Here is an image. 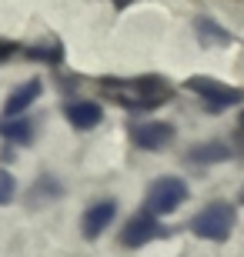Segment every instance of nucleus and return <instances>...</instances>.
<instances>
[{"label":"nucleus","mask_w":244,"mask_h":257,"mask_svg":"<svg viewBox=\"0 0 244 257\" xmlns=\"http://www.w3.org/2000/svg\"><path fill=\"white\" fill-rule=\"evenodd\" d=\"M101 87L114 104L127 107V110H154L171 97V87L160 77H124V80L107 77L101 80Z\"/></svg>","instance_id":"nucleus-1"},{"label":"nucleus","mask_w":244,"mask_h":257,"mask_svg":"<svg viewBox=\"0 0 244 257\" xmlns=\"http://www.w3.org/2000/svg\"><path fill=\"white\" fill-rule=\"evenodd\" d=\"M234 207L224 204V200H217V204H207L194 220H191V230H194L201 240H227L231 237V230H234Z\"/></svg>","instance_id":"nucleus-2"},{"label":"nucleus","mask_w":244,"mask_h":257,"mask_svg":"<svg viewBox=\"0 0 244 257\" xmlns=\"http://www.w3.org/2000/svg\"><path fill=\"white\" fill-rule=\"evenodd\" d=\"M184 87H188L191 94L201 97V104L207 107V110H227V107H237L244 100V90L241 87H231V84H221V80H214V77H191V80H184Z\"/></svg>","instance_id":"nucleus-3"},{"label":"nucleus","mask_w":244,"mask_h":257,"mask_svg":"<svg viewBox=\"0 0 244 257\" xmlns=\"http://www.w3.org/2000/svg\"><path fill=\"white\" fill-rule=\"evenodd\" d=\"M188 200V184L181 177H157L147 191V210L154 217H168Z\"/></svg>","instance_id":"nucleus-4"},{"label":"nucleus","mask_w":244,"mask_h":257,"mask_svg":"<svg viewBox=\"0 0 244 257\" xmlns=\"http://www.w3.org/2000/svg\"><path fill=\"white\" fill-rule=\"evenodd\" d=\"M131 141L141 151H164L174 141V124H168V120H141V124L131 127Z\"/></svg>","instance_id":"nucleus-5"},{"label":"nucleus","mask_w":244,"mask_h":257,"mask_svg":"<svg viewBox=\"0 0 244 257\" xmlns=\"http://www.w3.org/2000/svg\"><path fill=\"white\" fill-rule=\"evenodd\" d=\"M114 217H117V200H94L91 207L84 210V217H80V230H84L87 240L101 237V230H107L114 224Z\"/></svg>","instance_id":"nucleus-6"},{"label":"nucleus","mask_w":244,"mask_h":257,"mask_svg":"<svg viewBox=\"0 0 244 257\" xmlns=\"http://www.w3.org/2000/svg\"><path fill=\"white\" fill-rule=\"evenodd\" d=\"M160 234H164V227H160L157 217L147 210V214H137V217L127 220V227H124V234H121V244L124 247H144L147 240L160 237Z\"/></svg>","instance_id":"nucleus-7"},{"label":"nucleus","mask_w":244,"mask_h":257,"mask_svg":"<svg viewBox=\"0 0 244 257\" xmlns=\"http://www.w3.org/2000/svg\"><path fill=\"white\" fill-rule=\"evenodd\" d=\"M64 117L77 127V131H94V127L104 120V107L94 104V100H67Z\"/></svg>","instance_id":"nucleus-8"},{"label":"nucleus","mask_w":244,"mask_h":257,"mask_svg":"<svg viewBox=\"0 0 244 257\" xmlns=\"http://www.w3.org/2000/svg\"><path fill=\"white\" fill-rule=\"evenodd\" d=\"M40 90H44V84H40L37 77L24 80V84H20L7 100H4V114H7V117H24V114H27V107L40 97Z\"/></svg>","instance_id":"nucleus-9"},{"label":"nucleus","mask_w":244,"mask_h":257,"mask_svg":"<svg viewBox=\"0 0 244 257\" xmlns=\"http://www.w3.org/2000/svg\"><path fill=\"white\" fill-rule=\"evenodd\" d=\"M231 157V151H227L221 141H211V144H194L188 151V161L191 164H221Z\"/></svg>","instance_id":"nucleus-10"},{"label":"nucleus","mask_w":244,"mask_h":257,"mask_svg":"<svg viewBox=\"0 0 244 257\" xmlns=\"http://www.w3.org/2000/svg\"><path fill=\"white\" fill-rule=\"evenodd\" d=\"M194 30H197V40L204 44V47H224V44H231V34H227L224 27H217L214 20H207V17H197L194 20Z\"/></svg>","instance_id":"nucleus-11"},{"label":"nucleus","mask_w":244,"mask_h":257,"mask_svg":"<svg viewBox=\"0 0 244 257\" xmlns=\"http://www.w3.org/2000/svg\"><path fill=\"white\" fill-rule=\"evenodd\" d=\"M0 134L10 144H30L34 141V120H27V117H7L0 124Z\"/></svg>","instance_id":"nucleus-12"},{"label":"nucleus","mask_w":244,"mask_h":257,"mask_svg":"<svg viewBox=\"0 0 244 257\" xmlns=\"http://www.w3.org/2000/svg\"><path fill=\"white\" fill-rule=\"evenodd\" d=\"M14 194H17V184H14V177L0 167V204H10V200H14Z\"/></svg>","instance_id":"nucleus-13"},{"label":"nucleus","mask_w":244,"mask_h":257,"mask_svg":"<svg viewBox=\"0 0 244 257\" xmlns=\"http://www.w3.org/2000/svg\"><path fill=\"white\" fill-rule=\"evenodd\" d=\"M27 57H37V60H60V47L57 44H44V47H30L27 50Z\"/></svg>","instance_id":"nucleus-14"},{"label":"nucleus","mask_w":244,"mask_h":257,"mask_svg":"<svg viewBox=\"0 0 244 257\" xmlns=\"http://www.w3.org/2000/svg\"><path fill=\"white\" fill-rule=\"evenodd\" d=\"M241 204H244V191H241Z\"/></svg>","instance_id":"nucleus-15"},{"label":"nucleus","mask_w":244,"mask_h":257,"mask_svg":"<svg viewBox=\"0 0 244 257\" xmlns=\"http://www.w3.org/2000/svg\"><path fill=\"white\" fill-rule=\"evenodd\" d=\"M241 127H244V114H241Z\"/></svg>","instance_id":"nucleus-16"}]
</instances>
